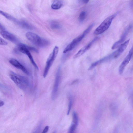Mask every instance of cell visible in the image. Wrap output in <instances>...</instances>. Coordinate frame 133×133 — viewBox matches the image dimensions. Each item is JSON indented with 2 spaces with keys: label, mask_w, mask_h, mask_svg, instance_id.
<instances>
[{
  "label": "cell",
  "mask_w": 133,
  "mask_h": 133,
  "mask_svg": "<svg viewBox=\"0 0 133 133\" xmlns=\"http://www.w3.org/2000/svg\"><path fill=\"white\" fill-rule=\"evenodd\" d=\"M26 36L27 39L31 42L40 48L46 47L50 44L48 40L33 33L27 32L26 33Z\"/></svg>",
  "instance_id": "obj_1"
},
{
  "label": "cell",
  "mask_w": 133,
  "mask_h": 133,
  "mask_svg": "<svg viewBox=\"0 0 133 133\" xmlns=\"http://www.w3.org/2000/svg\"><path fill=\"white\" fill-rule=\"evenodd\" d=\"M94 24L93 23L82 34L75 39L65 48L63 51L64 53H65L72 50L90 32L94 26Z\"/></svg>",
  "instance_id": "obj_2"
},
{
  "label": "cell",
  "mask_w": 133,
  "mask_h": 133,
  "mask_svg": "<svg viewBox=\"0 0 133 133\" xmlns=\"http://www.w3.org/2000/svg\"><path fill=\"white\" fill-rule=\"evenodd\" d=\"M11 79L20 88L26 89L29 85L28 79L26 77L18 75L12 72L10 75Z\"/></svg>",
  "instance_id": "obj_3"
},
{
  "label": "cell",
  "mask_w": 133,
  "mask_h": 133,
  "mask_svg": "<svg viewBox=\"0 0 133 133\" xmlns=\"http://www.w3.org/2000/svg\"><path fill=\"white\" fill-rule=\"evenodd\" d=\"M32 49V47L29 46L24 44L20 43L19 44L16 49V51H18L26 55L30 60L31 62L35 68L38 70V66L35 62L33 57L30 51Z\"/></svg>",
  "instance_id": "obj_4"
},
{
  "label": "cell",
  "mask_w": 133,
  "mask_h": 133,
  "mask_svg": "<svg viewBox=\"0 0 133 133\" xmlns=\"http://www.w3.org/2000/svg\"><path fill=\"white\" fill-rule=\"evenodd\" d=\"M117 14H113L106 18L95 29L94 33L96 35L101 34L106 31L110 26Z\"/></svg>",
  "instance_id": "obj_5"
},
{
  "label": "cell",
  "mask_w": 133,
  "mask_h": 133,
  "mask_svg": "<svg viewBox=\"0 0 133 133\" xmlns=\"http://www.w3.org/2000/svg\"><path fill=\"white\" fill-rule=\"evenodd\" d=\"M59 51V48L55 46L52 53L49 55L46 62L43 76L45 78L47 76L56 58Z\"/></svg>",
  "instance_id": "obj_6"
},
{
  "label": "cell",
  "mask_w": 133,
  "mask_h": 133,
  "mask_svg": "<svg viewBox=\"0 0 133 133\" xmlns=\"http://www.w3.org/2000/svg\"><path fill=\"white\" fill-rule=\"evenodd\" d=\"M117 58V57L115 51L111 54L92 63L89 68L88 70H91L95 66L101 63Z\"/></svg>",
  "instance_id": "obj_7"
},
{
  "label": "cell",
  "mask_w": 133,
  "mask_h": 133,
  "mask_svg": "<svg viewBox=\"0 0 133 133\" xmlns=\"http://www.w3.org/2000/svg\"><path fill=\"white\" fill-rule=\"evenodd\" d=\"M60 79L61 68L59 67L56 73L54 88L52 92L51 98L53 100H55L56 97Z\"/></svg>",
  "instance_id": "obj_8"
},
{
  "label": "cell",
  "mask_w": 133,
  "mask_h": 133,
  "mask_svg": "<svg viewBox=\"0 0 133 133\" xmlns=\"http://www.w3.org/2000/svg\"><path fill=\"white\" fill-rule=\"evenodd\" d=\"M133 47H132L128 54L120 66L119 72L120 75H121L122 74L126 66L130 61L133 54Z\"/></svg>",
  "instance_id": "obj_9"
},
{
  "label": "cell",
  "mask_w": 133,
  "mask_h": 133,
  "mask_svg": "<svg viewBox=\"0 0 133 133\" xmlns=\"http://www.w3.org/2000/svg\"><path fill=\"white\" fill-rule=\"evenodd\" d=\"M99 39V38L98 37L95 38L87 45L80 49L78 52L73 57V58L74 59L76 58L83 55L90 49L93 45L95 42L97 41Z\"/></svg>",
  "instance_id": "obj_10"
},
{
  "label": "cell",
  "mask_w": 133,
  "mask_h": 133,
  "mask_svg": "<svg viewBox=\"0 0 133 133\" xmlns=\"http://www.w3.org/2000/svg\"><path fill=\"white\" fill-rule=\"evenodd\" d=\"M9 62L16 68L21 70L26 75H29L30 73L28 70L17 60L12 58L10 60Z\"/></svg>",
  "instance_id": "obj_11"
},
{
  "label": "cell",
  "mask_w": 133,
  "mask_h": 133,
  "mask_svg": "<svg viewBox=\"0 0 133 133\" xmlns=\"http://www.w3.org/2000/svg\"><path fill=\"white\" fill-rule=\"evenodd\" d=\"M131 28V25L129 26L127 28L122 35L120 39L114 44L112 48V49L117 48L124 42Z\"/></svg>",
  "instance_id": "obj_12"
},
{
  "label": "cell",
  "mask_w": 133,
  "mask_h": 133,
  "mask_svg": "<svg viewBox=\"0 0 133 133\" xmlns=\"http://www.w3.org/2000/svg\"><path fill=\"white\" fill-rule=\"evenodd\" d=\"M0 33L5 39L13 43H16L18 41L17 38L15 35L6 30L1 31Z\"/></svg>",
  "instance_id": "obj_13"
},
{
  "label": "cell",
  "mask_w": 133,
  "mask_h": 133,
  "mask_svg": "<svg viewBox=\"0 0 133 133\" xmlns=\"http://www.w3.org/2000/svg\"><path fill=\"white\" fill-rule=\"evenodd\" d=\"M0 14L9 20L19 26L21 20H19L11 15L0 10Z\"/></svg>",
  "instance_id": "obj_14"
},
{
  "label": "cell",
  "mask_w": 133,
  "mask_h": 133,
  "mask_svg": "<svg viewBox=\"0 0 133 133\" xmlns=\"http://www.w3.org/2000/svg\"><path fill=\"white\" fill-rule=\"evenodd\" d=\"M20 26L28 30H33L34 29L33 27L31 24L24 20H21Z\"/></svg>",
  "instance_id": "obj_15"
},
{
  "label": "cell",
  "mask_w": 133,
  "mask_h": 133,
  "mask_svg": "<svg viewBox=\"0 0 133 133\" xmlns=\"http://www.w3.org/2000/svg\"><path fill=\"white\" fill-rule=\"evenodd\" d=\"M62 5L63 3L60 0H55L52 4L51 8L53 9L57 10L61 8Z\"/></svg>",
  "instance_id": "obj_16"
},
{
  "label": "cell",
  "mask_w": 133,
  "mask_h": 133,
  "mask_svg": "<svg viewBox=\"0 0 133 133\" xmlns=\"http://www.w3.org/2000/svg\"><path fill=\"white\" fill-rule=\"evenodd\" d=\"M129 40H128L121 44L120 46V47L117 50L120 55L124 51L127 47L129 44Z\"/></svg>",
  "instance_id": "obj_17"
},
{
  "label": "cell",
  "mask_w": 133,
  "mask_h": 133,
  "mask_svg": "<svg viewBox=\"0 0 133 133\" xmlns=\"http://www.w3.org/2000/svg\"><path fill=\"white\" fill-rule=\"evenodd\" d=\"M51 28L54 29H59L61 28V26L58 22L55 21H52L50 24Z\"/></svg>",
  "instance_id": "obj_18"
},
{
  "label": "cell",
  "mask_w": 133,
  "mask_h": 133,
  "mask_svg": "<svg viewBox=\"0 0 133 133\" xmlns=\"http://www.w3.org/2000/svg\"><path fill=\"white\" fill-rule=\"evenodd\" d=\"M78 123V117L77 113L74 112L73 113V120L72 124L77 126Z\"/></svg>",
  "instance_id": "obj_19"
},
{
  "label": "cell",
  "mask_w": 133,
  "mask_h": 133,
  "mask_svg": "<svg viewBox=\"0 0 133 133\" xmlns=\"http://www.w3.org/2000/svg\"><path fill=\"white\" fill-rule=\"evenodd\" d=\"M87 16V13L86 12L83 11L82 12L79 17V21L82 22H83Z\"/></svg>",
  "instance_id": "obj_20"
},
{
  "label": "cell",
  "mask_w": 133,
  "mask_h": 133,
  "mask_svg": "<svg viewBox=\"0 0 133 133\" xmlns=\"http://www.w3.org/2000/svg\"><path fill=\"white\" fill-rule=\"evenodd\" d=\"M72 105V100L71 98H70L69 105L68 109L67 112V115H69L71 110Z\"/></svg>",
  "instance_id": "obj_21"
},
{
  "label": "cell",
  "mask_w": 133,
  "mask_h": 133,
  "mask_svg": "<svg viewBox=\"0 0 133 133\" xmlns=\"http://www.w3.org/2000/svg\"><path fill=\"white\" fill-rule=\"evenodd\" d=\"M8 45V43L4 39L0 37V45L6 46Z\"/></svg>",
  "instance_id": "obj_22"
},
{
  "label": "cell",
  "mask_w": 133,
  "mask_h": 133,
  "mask_svg": "<svg viewBox=\"0 0 133 133\" xmlns=\"http://www.w3.org/2000/svg\"><path fill=\"white\" fill-rule=\"evenodd\" d=\"M79 2L84 4H87L89 2V0H78Z\"/></svg>",
  "instance_id": "obj_23"
},
{
  "label": "cell",
  "mask_w": 133,
  "mask_h": 133,
  "mask_svg": "<svg viewBox=\"0 0 133 133\" xmlns=\"http://www.w3.org/2000/svg\"><path fill=\"white\" fill-rule=\"evenodd\" d=\"M49 127L48 126H46L44 129L43 131L42 132V133H46L49 130Z\"/></svg>",
  "instance_id": "obj_24"
},
{
  "label": "cell",
  "mask_w": 133,
  "mask_h": 133,
  "mask_svg": "<svg viewBox=\"0 0 133 133\" xmlns=\"http://www.w3.org/2000/svg\"><path fill=\"white\" fill-rule=\"evenodd\" d=\"M0 30L1 31L5 30V27L1 23H0Z\"/></svg>",
  "instance_id": "obj_25"
},
{
  "label": "cell",
  "mask_w": 133,
  "mask_h": 133,
  "mask_svg": "<svg viewBox=\"0 0 133 133\" xmlns=\"http://www.w3.org/2000/svg\"><path fill=\"white\" fill-rule=\"evenodd\" d=\"M4 101L0 100V107H2L4 105Z\"/></svg>",
  "instance_id": "obj_26"
},
{
  "label": "cell",
  "mask_w": 133,
  "mask_h": 133,
  "mask_svg": "<svg viewBox=\"0 0 133 133\" xmlns=\"http://www.w3.org/2000/svg\"><path fill=\"white\" fill-rule=\"evenodd\" d=\"M2 86V85H1V84H0V87H1Z\"/></svg>",
  "instance_id": "obj_27"
}]
</instances>
